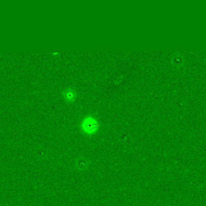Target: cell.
<instances>
[{
	"label": "cell",
	"mask_w": 206,
	"mask_h": 206,
	"mask_svg": "<svg viewBox=\"0 0 206 206\" xmlns=\"http://www.w3.org/2000/svg\"><path fill=\"white\" fill-rule=\"evenodd\" d=\"M81 128H82L85 133L93 134L98 130V124L95 119L91 118V117H87L82 121Z\"/></svg>",
	"instance_id": "cell-1"
},
{
	"label": "cell",
	"mask_w": 206,
	"mask_h": 206,
	"mask_svg": "<svg viewBox=\"0 0 206 206\" xmlns=\"http://www.w3.org/2000/svg\"><path fill=\"white\" fill-rule=\"evenodd\" d=\"M65 98L66 100L72 101L74 98V93L71 91V90H68V91L65 92Z\"/></svg>",
	"instance_id": "cell-2"
}]
</instances>
